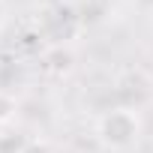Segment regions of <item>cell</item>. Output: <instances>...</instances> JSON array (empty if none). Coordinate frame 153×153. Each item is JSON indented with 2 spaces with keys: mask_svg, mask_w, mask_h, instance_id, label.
I'll list each match as a JSON object with an SVG mask.
<instances>
[{
  "mask_svg": "<svg viewBox=\"0 0 153 153\" xmlns=\"http://www.w3.org/2000/svg\"><path fill=\"white\" fill-rule=\"evenodd\" d=\"M27 141L21 135H0V153H24Z\"/></svg>",
  "mask_w": 153,
  "mask_h": 153,
  "instance_id": "cell-2",
  "label": "cell"
},
{
  "mask_svg": "<svg viewBox=\"0 0 153 153\" xmlns=\"http://www.w3.org/2000/svg\"><path fill=\"white\" fill-rule=\"evenodd\" d=\"M24 153H48V147H45V144H27Z\"/></svg>",
  "mask_w": 153,
  "mask_h": 153,
  "instance_id": "cell-4",
  "label": "cell"
},
{
  "mask_svg": "<svg viewBox=\"0 0 153 153\" xmlns=\"http://www.w3.org/2000/svg\"><path fill=\"white\" fill-rule=\"evenodd\" d=\"M99 138L108 147H129L138 138V120L132 111H108L99 120Z\"/></svg>",
  "mask_w": 153,
  "mask_h": 153,
  "instance_id": "cell-1",
  "label": "cell"
},
{
  "mask_svg": "<svg viewBox=\"0 0 153 153\" xmlns=\"http://www.w3.org/2000/svg\"><path fill=\"white\" fill-rule=\"evenodd\" d=\"M12 111H15V102H12V96L0 93V123H3V120H9V117H12Z\"/></svg>",
  "mask_w": 153,
  "mask_h": 153,
  "instance_id": "cell-3",
  "label": "cell"
},
{
  "mask_svg": "<svg viewBox=\"0 0 153 153\" xmlns=\"http://www.w3.org/2000/svg\"><path fill=\"white\" fill-rule=\"evenodd\" d=\"M0 21H3V3H0Z\"/></svg>",
  "mask_w": 153,
  "mask_h": 153,
  "instance_id": "cell-5",
  "label": "cell"
}]
</instances>
